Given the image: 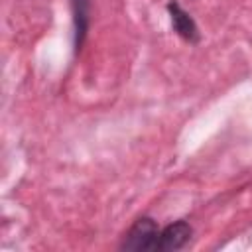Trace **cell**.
<instances>
[{"label": "cell", "mask_w": 252, "mask_h": 252, "mask_svg": "<svg viewBox=\"0 0 252 252\" xmlns=\"http://www.w3.org/2000/svg\"><path fill=\"white\" fill-rule=\"evenodd\" d=\"M159 226L152 217H140L126 230L120 242V250L130 252H156V244L159 238Z\"/></svg>", "instance_id": "cell-1"}, {"label": "cell", "mask_w": 252, "mask_h": 252, "mask_svg": "<svg viewBox=\"0 0 252 252\" xmlns=\"http://www.w3.org/2000/svg\"><path fill=\"white\" fill-rule=\"evenodd\" d=\"M71 14H73V47L75 53H79L87 41L91 28V0H71Z\"/></svg>", "instance_id": "cell-4"}, {"label": "cell", "mask_w": 252, "mask_h": 252, "mask_svg": "<svg viewBox=\"0 0 252 252\" xmlns=\"http://www.w3.org/2000/svg\"><path fill=\"white\" fill-rule=\"evenodd\" d=\"M193 236V228L187 220H173L171 224L159 230V238L156 244V252H171L181 250Z\"/></svg>", "instance_id": "cell-2"}, {"label": "cell", "mask_w": 252, "mask_h": 252, "mask_svg": "<svg viewBox=\"0 0 252 252\" xmlns=\"http://www.w3.org/2000/svg\"><path fill=\"white\" fill-rule=\"evenodd\" d=\"M167 14H169V20H171V28L173 32L187 43H197L201 33H199V28L195 24V20L191 18V14L187 10H183V6L177 2V0H169L167 2Z\"/></svg>", "instance_id": "cell-3"}]
</instances>
